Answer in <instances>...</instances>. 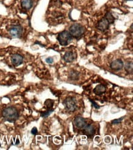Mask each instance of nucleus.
<instances>
[{
  "label": "nucleus",
  "instance_id": "9b49d317",
  "mask_svg": "<svg viewBox=\"0 0 133 150\" xmlns=\"http://www.w3.org/2000/svg\"><path fill=\"white\" fill-rule=\"evenodd\" d=\"M82 129H83L84 133L89 137H92L95 133V129L91 124H86Z\"/></svg>",
  "mask_w": 133,
  "mask_h": 150
},
{
  "label": "nucleus",
  "instance_id": "ddd939ff",
  "mask_svg": "<svg viewBox=\"0 0 133 150\" xmlns=\"http://www.w3.org/2000/svg\"><path fill=\"white\" fill-rule=\"evenodd\" d=\"M21 6L22 9L25 10H29L33 6V0H22Z\"/></svg>",
  "mask_w": 133,
  "mask_h": 150
},
{
  "label": "nucleus",
  "instance_id": "4be33fe9",
  "mask_svg": "<svg viewBox=\"0 0 133 150\" xmlns=\"http://www.w3.org/2000/svg\"><path fill=\"white\" fill-rule=\"evenodd\" d=\"M37 132H38L37 129V128L35 127H33L32 129H31V134H33V135H37Z\"/></svg>",
  "mask_w": 133,
  "mask_h": 150
},
{
  "label": "nucleus",
  "instance_id": "b1692460",
  "mask_svg": "<svg viewBox=\"0 0 133 150\" xmlns=\"http://www.w3.org/2000/svg\"><path fill=\"white\" fill-rule=\"evenodd\" d=\"M125 1H132V0H125Z\"/></svg>",
  "mask_w": 133,
  "mask_h": 150
},
{
  "label": "nucleus",
  "instance_id": "4468645a",
  "mask_svg": "<svg viewBox=\"0 0 133 150\" xmlns=\"http://www.w3.org/2000/svg\"><path fill=\"white\" fill-rule=\"evenodd\" d=\"M125 70L128 74H132L133 64H132V61H131V62L129 61L128 62H126L125 65Z\"/></svg>",
  "mask_w": 133,
  "mask_h": 150
},
{
  "label": "nucleus",
  "instance_id": "6e6552de",
  "mask_svg": "<svg viewBox=\"0 0 133 150\" xmlns=\"http://www.w3.org/2000/svg\"><path fill=\"white\" fill-rule=\"evenodd\" d=\"M24 58L23 56L18 54H14L11 56L12 64L15 67H18L23 63Z\"/></svg>",
  "mask_w": 133,
  "mask_h": 150
},
{
  "label": "nucleus",
  "instance_id": "1a4fd4ad",
  "mask_svg": "<svg viewBox=\"0 0 133 150\" xmlns=\"http://www.w3.org/2000/svg\"><path fill=\"white\" fill-rule=\"evenodd\" d=\"M77 58V54L72 51H67L63 55V59L68 63H71Z\"/></svg>",
  "mask_w": 133,
  "mask_h": 150
},
{
  "label": "nucleus",
  "instance_id": "a211bd4d",
  "mask_svg": "<svg viewBox=\"0 0 133 150\" xmlns=\"http://www.w3.org/2000/svg\"><path fill=\"white\" fill-rule=\"evenodd\" d=\"M53 103H54L53 100H52L50 99H48L45 102V105L46 106L48 109H51L53 106Z\"/></svg>",
  "mask_w": 133,
  "mask_h": 150
},
{
  "label": "nucleus",
  "instance_id": "dca6fc26",
  "mask_svg": "<svg viewBox=\"0 0 133 150\" xmlns=\"http://www.w3.org/2000/svg\"><path fill=\"white\" fill-rule=\"evenodd\" d=\"M69 78L71 80H77L79 78V73L75 70H71L69 73Z\"/></svg>",
  "mask_w": 133,
  "mask_h": 150
},
{
  "label": "nucleus",
  "instance_id": "f8f14e48",
  "mask_svg": "<svg viewBox=\"0 0 133 150\" xmlns=\"http://www.w3.org/2000/svg\"><path fill=\"white\" fill-rule=\"evenodd\" d=\"M106 91V87L104 84H99L94 87L93 92L97 96H101Z\"/></svg>",
  "mask_w": 133,
  "mask_h": 150
},
{
  "label": "nucleus",
  "instance_id": "0eeeda50",
  "mask_svg": "<svg viewBox=\"0 0 133 150\" xmlns=\"http://www.w3.org/2000/svg\"><path fill=\"white\" fill-rule=\"evenodd\" d=\"M123 67H124L123 62L122 61V59H120L112 61L110 65V67L111 69L115 71H118L122 70Z\"/></svg>",
  "mask_w": 133,
  "mask_h": 150
},
{
  "label": "nucleus",
  "instance_id": "9d476101",
  "mask_svg": "<svg viewBox=\"0 0 133 150\" xmlns=\"http://www.w3.org/2000/svg\"><path fill=\"white\" fill-rule=\"evenodd\" d=\"M74 122L75 126L80 129H83L85 127V125L87 124V122H86V121L85 119L81 116L75 117V118L74 119Z\"/></svg>",
  "mask_w": 133,
  "mask_h": 150
},
{
  "label": "nucleus",
  "instance_id": "20e7f679",
  "mask_svg": "<svg viewBox=\"0 0 133 150\" xmlns=\"http://www.w3.org/2000/svg\"><path fill=\"white\" fill-rule=\"evenodd\" d=\"M9 32L12 38H20L22 37L23 32V28L20 25L12 26L9 30Z\"/></svg>",
  "mask_w": 133,
  "mask_h": 150
},
{
  "label": "nucleus",
  "instance_id": "f257e3e1",
  "mask_svg": "<svg viewBox=\"0 0 133 150\" xmlns=\"http://www.w3.org/2000/svg\"><path fill=\"white\" fill-rule=\"evenodd\" d=\"M2 115L6 121L12 123L15 122L18 119L19 112L16 108L14 107H9L3 110Z\"/></svg>",
  "mask_w": 133,
  "mask_h": 150
},
{
  "label": "nucleus",
  "instance_id": "5701e85b",
  "mask_svg": "<svg viewBox=\"0 0 133 150\" xmlns=\"http://www.w3.org/2000/svg\"><path fill=\"white\" fill-rule=\"evenodd\" d=\"M34 44H39V46H41V47H45V46H44V45H42V44H41V43L40 42H39V41H36V42H34Z\"/></svg>",
  "mask_w": 133,
  "mask_h": 150
},
{
  "label": "nucleus",
  "instance_id": "f03ea898",
  "mask_svg": "<svg viewBox=\"0 0 133 150\" xmlns=\"http://www.w3.org/2000/svg\"><path fill=\"white\" fill-rule=\"evenodd\" d=\"M85 32V28L79 23H75L69 28V32L70 33L72 38L76 39H79L80 37L84 35Z\"/></svg>",
  "mask_w": 133,
  "mask_h": 150
},
{
  "label": "nucleus",
  "instance_id": "39448f33",
  "mask_svg": "<svg viewBox=\"0 0 133 150\" xmlns=\"http://www.w3.org/2000/svg\"><path fill=\"white\" fill-rule=\"evenodd\" d=\"M63 104L65 105L66 108L71 112H74L77 109V102L74 98L69 97L66 98L63 102Z\"/></svg>",
  "mask_w": 133,
  "mask_h": 150
},
{
  "label": "nucleus",
  "instance_id": "423d86ee",
  "mask_svg": "<svg viewBox=\"0 0 133 150\" xmlns=\"http://www.w3.org/2000/svg\"><path fill=\"white\" fill-rule=\"evenodd\" d=\"M110 27V24L107 21L106 18L104 17L98 22L96 28L101 31V32H105L108 30Z\"/></svg>",
  "mask_w": 133,
  "mask_h": 150
},
{
  "label": "nucleus",
  "instance_id": "f3484780",
  "mask_svg": "<svg viewBox=\"0 0 133 150\" xmlns=\"http://www.w3.org/2000/svg\"><path fill=\"white\" fill-rule=\"evenodd\" d=\"M54 110L53 109H48L47 111H44V112H42L41 113V116L42 117H48L49 115H50V114Z\"/></svg>",
  "mask_w": 133,
  "mask_h": 150
},
{
  "label": "nucleus",
  "instance_id": "6ab92c4d",
  "mask_svg": "<svg viewBox=\"0 0 133 150\" xmlns=\"http://www.w3.org/2000/svg\"><path fill=\"white\" fill-rule=\"evenodd\" d=\"M123 120V117L119 118V119H118V120H114L112 121V124H118L121 122Z\"/></svg>",
  "mask_w": 133,
  "mask_h": 150
},
{
  "label": "nucleus",
  "instance_id": "2eb2a0df",
  "mask_svg": "<svg viewBox=\"0 0 133 150\" xmlns=\"http://www.w3.org/2000/svg\"><path fill=\"white\" fill-rule=\"evenodd\" d=\"M104 17L106 18L107 21H108V22L109 23V24H113L115 22V18L113 16V15L112 14V13L110 12H107L106 14L104 16Z\"/></svg>",
  "mask_w": 133,
  "mask_h": 150
},
{
  "label": "nucleus",
  "instance_id": "7ed1b4c3",
  "mask_svg": "<svg viewBox=\"0 0 133 150\" xmlns=\"http://www.w3.org/2000/svg\"><path fill=\"white\" fill-rule=\"evenodd\" d=\"M72 38L70 33L66 30L63 31L57 36V40L58 41L60 45L63 46H68L72 41Z\"/></svg>",
  "mask_w": 133,
  "mask_h": 150
},
{
  "label": "nucleus",
  "instance_id": "aec40b11",
  "mask_svg": "<svg viewBox=\"0 0 133 150\" xmlns=\"http://www.w3.org/2000/svg\"><path fill=\"white\" fill-rule=\"evenodd\" d=\"M89 100H90V101L92 103V106H93V107H94L96 109H99V108L100 107L96 102H95L94 101H93V100H91V99H89Z\"/></svg>",
  "mask_w": 133,
  "mask_h": 150
},
{
  "label": "nucleus",
  "instance_id": "412c9836",
  "mask_svg": "<svg viewBox=\"0 0 133 150\" xmlns=\"http://www.w3.org/2000/svg\"><path fill=\"white\" fill-rule=\"evenodd\" d=\"M46 62H47V64H53V63L54 60H53V59L52 57H48V58H47V59H46Z\"/></svg>",
  "mask_w": 133,
  "mask_h": 150
}]
</instances>
